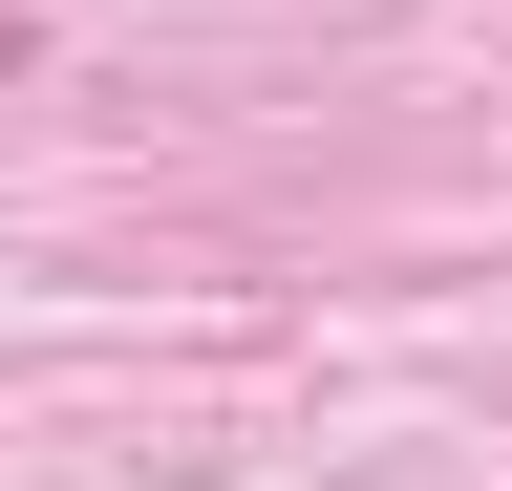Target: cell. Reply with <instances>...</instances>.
<instances>
[{
  "label": "cell",
  "instance_id": "obj_1",
  "mask_svg": "<svg viewBox=\"0 0 512 491\" xmlns=\"http://www.w3.org/2000/svg\"><path fill=\"white\" fill-rule=\"evenodd\" d=\"M22 65H43V43H22V22H0V86H22Z\"/></svg>",
  "mask_w": 512,
  "mask_h": 491
}]
</instances>
